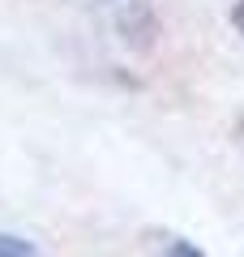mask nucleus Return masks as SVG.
I'll list each match as a JSON object with an SVG mask.
<instances>
[{"instance_id": "f257e3e1", "label": "nucleus", "mask_w": 244, "mask_h": 257, "mask_svg": "<svg viewBox=\"0 0 244 257\" xmlns=\"http://www.w3.org/2000/svg\"><path fill=\"white\" fill-rule=\"evenodd\" d=\"M0 257H43L30 240L13 236V231H0Z\"/></svg>"}, {"instance_id": "f03ea898", "label": "nucleus", "mask_w": 244, "mask_h": 257, "mask_svg": "<svg viewBox=\"0 0 244 257\" xmlns=\"http://www.w3.org/2000/svg\"><path fill=\"white\" fill-rule=\"evenodd\" d=\"M167 257H206L197 244H189V240H172V248H167Z\"/></svg>"}, {"instance_id": "7ed1b4c3", "label": "nucleus", "mask_w": 244, "mask_h": 257, "mask_svg": "<svg viewBox=\"0 0 244 257\" xmlns=\"http://www.w3.org/2000/svg\"><path fill=\"white\" fill-rule=\"evenodd\" d=\"M231 22H235V26H240V30H244V0H240V5H235V9H231Z\"/></svg>"}]
</instances>
